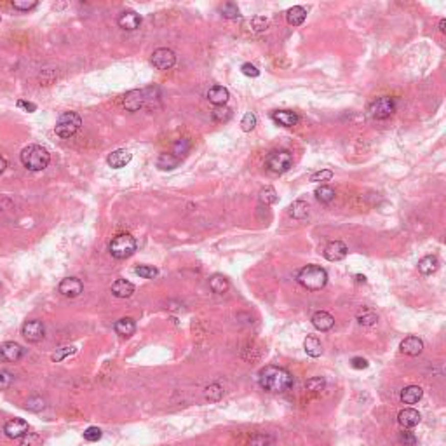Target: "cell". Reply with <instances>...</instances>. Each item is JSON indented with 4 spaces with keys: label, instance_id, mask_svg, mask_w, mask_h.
I'll return each mask as SVG.
<instances>
[{
    "label": "cell",
    "instance_id": "cell-28",
    "mask_svg": "<svg viewBox=\"0 0 446 446\" xmlns=\"http://www.w3.org/2000/svg\"><path fill=\"white\" fill-rule=\"evenodd\" d=\"M303 349L305 352H307V356H311V358H319V356L322 354V345H321V340L317 337H307L303 342Z\"/></svg>",
    "mask_w": 446,
    "mask_h": 446
},
{
    "label": "cell",
    "instance_id": "cell-47",
    "mask_svg": "<svg viewBox=\"0 0 446 446\" xmlns=\"http://www.w3.org/2000/svg\"><path fill=\"white\" fill-rule=\"evenodd\" d=\"M230 115H232V112L227 107H216L213 110V117H215V121H218V122L228 121V119H230Z\"/></svg>",
    "mask_w": 446,
    "mask_h": 446
},
{
    "label": "cell",
    "instance_id": "cell-48",
    "mask_svg": "<svg viewBox=\"0 0 446 446\" xmlns=\"http://www.w3.org/2000/svg\"><path fill=\"white\" fill-rule=\"evenodd\" d=\"M249 446H272V437L258 434V436H254L251 441H249Z\"/></svg>",
    "mask_w": 446,
    "mask_h": 446
},
{
    "label": "cell",
    "instance_id": "cell-11",
    "mask_svg": "<svg viewBox=\"0 0 446 446\" xmlns=\"http://www.w3.org/2000/svg\"><path fill=\"white\" fill-rule=\"evenodd\" d=\"M147 100H148V98H147V91H139V89H134V91L126 92V96H124V100H122V103H124V108L129 110V112H138V110L147 103Z\"/></svg>",
    "mask_w": 446,
    "mask_h": 446
},
{
    "label": "cell",
    "instance_id": "cell-6",
    "mask_svg": "<svg viewBox=\"0 0 446 446\" xmlns=\"http://www.w3.org/2000/svg\"><path fill=\"white\" fill-rule=\"evenodd\" d=\"M265 166L269 171L275 173V175L286 173L293 166V154L290 150H275L267 157Z\"/></svg>",
    "mask_w": 446,
    "mask_h": 446
},
{
    "label": "cell",
    "instance_id": "cell-44",
    "mask_svg": "<svg viewBox=\"0 0 446 446\" xmlns=\"http://www.w3.org/2000/svg\"><path fill=\"white\" fill-rule=\"evenodd\" d=\"M331 178H333V171H330V169H322V171L314 173V175L311 176V181H314V183H324V181H330Z\"/></svg>",
    "mask_w": 446,
    "mask_h": 446
},
{
    "label": "cell",
    "instance_id": "cell-45",
    "mask_svg": "<svg viewBox=\"0 0 446 446\" xmlns=\"http://www.w3.org/2000/svg\"><path fill=\"white\" fill-rule=\"evenodd\" d=\"M84 439L89 441V443H96V441L101 439V429L100 427H89L84 432Z\"/></svg>",
    "mask_w": 446,
    "mask_h": 446
},
{
    "label": "cell",
    "instance_id": "cell-25",
    "mask_svg": "<svg viewBox=\"0 0 446 446\" xmlns=\"http://www.w3.org/2000/svg\"><path fill=\"white\" fill-rule=\"evenodd\" d=\"M307 18V11L303 9L301 6H293L291 9H288L286 12V21L293 27H300L301 23Z\"/></svg>",
    "mask_w": 446,
    "mask_h": 446
},
{
    "label": "cell",
    "instance_id": "cell-32",
    "mask_svg": "<svg viewBox=\"0 0 446 446\" xmlns=\"http://www.w3.org/2000/svg\"><path fill=\"white\" fill-rule=\"evenodd\" d=\"M204 397L207 401H220L223 397V387L220 384H211L204 389Z\"/></svg>",
    "mask_w": 446,
    "mask_h": 446
},
{
    "label": "cell",
    "instance_id": "cell-31",
    "mask_svg": "<svg viewBox=\"0 0 446 446\" xmlns=\"http://www.w3.org/2000/svg\"><path fill=\"white\" fill-rule=\"evenodd\" d=\"M270 27V19L269 18H263V16H254L253 19H249L246 23V28L253 33H258V32H265L267 28Z\"/></svg>",
    "mask_w": 446,
    "mask_h": 446
},
{
    "label": "cell",
    "instance_id": "cell-53",
    "mask_svg": "<svg viewBox=\"0 0 446 446\" xmlns=\"http://www.w3.org/2000/svg\"><path fill=\"white\" fill-rule=\"evenodd\" d=\"M18 107L19 108H25L27 112H35V110H37V105L30 103V101H23V100L18 101Z\"/></svg>",
    "mask_w": 446,
    "mask_h": 446
},
{
    "label": "cell",
    "instance_id": "cell-33",
    "mask_svg": "<svg viewBox=\"0 0 446 446\" xmlns=\"http://www.w3.org/2000/svg\"><path fill=\"white\" fill-rule=\"evenodd\" d=\"M316 199L322 204H328L335 199V190L328 185H321L319 189L316 190Z\"/></svg>",
    "mask_w": 446,
    "mask_h": 446
},
{
    "label": "cell",
    "instance_id": "cell-24",
    "mask_svg": "<svg viewBox=\"0 0 446 446\" xmlns=\"http://www.w3.org/2000/svg\"><path fill=\"white\" fill-rule=\"evenodd\" d=\"M439 269V260L434 256V254H427V256L420 258L418 260V270L420 274L424 275H431Z\"/></svg>",
    "mask_w": 446,
    "mask_h": 446
},
{
    "label": "cell",
    "instance_id": "cell-41",
    "mask_svg": "<svg viewBox=\"0 0 446 446\" xmlns=\"http://www.w3.org/2000/svg\"><path fill=\"white\" fill-rule=\"evenodd\" d=\"M134 272L143 279H154V277H157V274H159V270L152 265H139V267H136Z\"/></svg>",
    "mask_w": 446,
    "mask_h": 446
},
{
    "label": "cell",
    "instance_id": "cell-19",
    "mask_svg": "<svg viewBox=\"0 0 446 446\" xmlns=\"http://www.w3.org/2000/svg\"><path fill=\"white\" fill-rule=\"evenodd\" d=\"M312 324L317 331H330L335 326V317L330 312L317 311L312 316Z\"/></svg>",
    "mask_w": 446,
    "mask_h": 446
},
{
    "label": "cell",
    "instance_id": "cell-15",
    "mask_svg": "<svg viewBox=\"0 0 446 446\" xmlns=\"http://www.w3.org/2000/svg\"><path fill=\"white\" fill-rule=\"evenodd\" d=\"M133 159V154L126 148H119V150H113L112 154L107 157V162L112 169H122L126 168L127 164Z\"/></svg>",
    "mask_w": 446,
    "mask_h": 446
},
{
    "label": "cell",
    "instance_id": "cell-52",
    "mask_svg": "<svg viewBox=\"0 0 446 446\" xmlns=\"http://www.w3.org/2000/svg\"><path fill=\"white\" fill-rule=\"evenodd\" d=\"M350 366L354 369H364V368H368V361L364 358H352Z\"/></svg>",
    "mask_w": 446,
    "mask_h": 446
},
{
    "label": "cell",
    "instance_id": "cell-36",
    "mask_svg": "<svg viewBox=\"0 0 446 446\" xmlns=\"http://www.w3.org/2000/svg\"><path fill=\"white\" fill-rule=\"evenodd\" d=\"M189 150H190V142L186 138H181V139H178L175 145H173V152H171V154L175 155L176 159H180L181 155L189 154Z\"/></svg>",
    "mask_w": 446,
    "mask_h": 446
},
{
    "label": "cell",
    "instance_id": "cell-14",
    "mask_svg": "<svg viewBox=\"0 0 446 446\" xmlns=\"http://www.w3.org/2000/svg\"><path fill=\"white\" fill-rule=\"evenodd\" d=\"M4 432L11 439H19L25 434H28V422H25L23 418H12L4 426Z\"/></svg>",
    "mask_w": 446,
    "mask_h": 446
},
{
    "label": "cell",
    "instance_id": "cell-56",
    "mask_svg": "<svg viewBox=\"0 0 446 446\" xmlns=\"http://www.w3.org/2000/svg\"><path fill=\"white\" fill-rule=\"evenodd\" d=\"M0 21H2V18H0Z\"/></svg>",
    "mask_w": 446,
    "mask_h": 446
},
{
    "label": "cell",
    "instance_id": "cell-18",
    "mask_svg": "<svg viewBox=\"0 0 446 446\" xmlns=\"http://www.w3.org/2000/svg\"><path fill=\"white\" fill-rule=\"evenodd\" d=\"M399 349H401L403 354L406 356H418L422 354L424 350V342L420 340L418 337H406L405 340L401 342V345H399Z\"/></svg>",
    "mask_w": 446,
    "mask_h": 446
},
{
    "label": "cell",
    "instance_id": "cell-2",
    "mask_svg": "<svg viewBox=\"0 0 446 446\" xmlns=\"http://www.w3.org/2000/svg\"><path fill=\"white\" fill-rule=\"evenodd\" d=\"M296 281H298L305 290L309 291H319L328 283V272L322 267L317 265H307L298 270L296 274Z\"/></svg>",
    "mask_w": 446,
    "mask_h": 446
},
{
    "label": "cell",
    "instance_id": "cell-40",
    "mask_svg": "<svg viewBox=\"0 0 446 446\" xmlns=\"http://www.w3.org/2000/svg\"><path fill=\"white\" fill-rule=\"evenodd\" d=\"M254 126H256V115H254L253 112L244 113L243 121H241V129H243L244 133H251Z\"/></svg>",
    "mask_w": 446,
    "mask_h": 446
},
{
    "label": "cell",
    "instance_id": "cell-9",
    "mask_svg": "<svg viewBox=\"0 0 446 446\" xmlns=\"http://www.w3.org/2000/svg\"><path fill=\"white\" fill-rule=\"evenodd\" d=\"M21 335H23L28 342L37 343V342H40V340L44 338L45 328H44V324H42V321H39V319L27 321L23 324V328H21Z\"/></svg>",
    "mask_w": 446,
    "mask_h": 446
},
{
    "label": "cell",
    "instance_id": "cell-42",
    "mask_svg": "<svg viewBox=\"0 0 446 446\" xmlns=\"http://www.w3.org/2000/svg\"><path fill=\"white\" fill-rule=\"evenodd\" d=\"M27 410H30V411H42L45 408V401L44 399H42L40 396H33V397H30L28 401H27Z\"/></svg>",
    "mask_w": 446,
    "mask_h": 446
},
{
    "label": "cell",
    "instance_id": "cell-55",
    "mask_svg": "<svg viewBox=\"0 0 446 446\" xmlns=\"http://www.w3.org/2000/svg\"><path fill=\"white\" fill-rule=\"evenodd\" d=\"M444 27H446V21H444V19H441V21H439V32H441V33H444V32H446V28H444Z\"/></svg>",
    "mask_w": 446,
    "mask_h": 446
},
{
    "label": "cell",
    "instance_id": "cell-5",
    "mask_svg": "<svg viewBox=\"0 0 446 446\" xmlns=\"http://www.w3.org/2000/svg\"><path fill=\"white\" fill-rule=\"evenodd\" d=\"M82 126V119L77 115L75 112H65L58 117L56 126H54V133H56L59 138H72V136L77 134V131Z\"/></svg>",
    "mask_w": 446,
    "mask_h": 446
},
{
    "label": "cell",
    "instance_id": "cell-37",
    "mask_svg": "<svg viewBox=\"0 0 446 446\" xmlns=\"http://www.w3.org/2000/svg\"><path fill=\"white\" fill-rule=\"evenodd\" d=\"M222 16H223V18H227V19H237V18H239L241 12H239V7H237V4H233V2L223 4Z\"/></svg>",
    "mask_w": 446,
    "mask_h": 446
},
{
    "label": "cell",
    "instance_id": "cell-23",
    "mask_svg": "<svg viewBox=\"0 0 446 446\" xmlns=\"http://www.w3.org/2000/svg\"><path fill=\"white\" fill-rule=\"evenodd\" d=\"M422 394H424L422 387H418V385H408V387L401 390V401L405 403V405H415V403H418L420 399H422Z\"/></svg>",
    "mask_w": 446,
    "mask_h": 446
},
{
    "label": "cell",
    "instance_id": "cell-16",
    "mask_svg": "<svg viewBox=\"0 0 446 446\" xmlns=\"http://www.w3.org/2000/svg\"><path fill=\"white\" fill-rule=\"evenodd\" d=\"M420 420H422V417H420V413L417 410H413V408H406V410L399 411L397 415V422L403 429H413L415 426H418Z\"/></svg>",
    "mask_w": 446,
    "mask_h": 446
},
{
    "label": "cell",
    "instance_id": "cell-7",
    "mask_svg": "<svg viewBox=\"0 0 446 446\" xmlns=\"http://www.w3.org/2000/svg\"><path fill=\"white\" fill-rule=\"evenodd\" d=\"M394 112H396V101H394V98H389V96L377 98L368 107V113L373 119H387L392 115Z\"/></svg>",
    "mask_w": 446,
    "mask_h": 446
},
{
    "label": "cell",
    "instance_id": "cell-35",
    "mask_svg": "<svg viewBox=\"0 0 446 446\" xmlns=\"http://www.w3.org/2000/svg\"><path fill=\"white\" fill-rule=\"evenodd\" d=\"M178 164H180V159H176L173 154H162L157 160V166L160 169H175Z\"/></svg>",
    "mask_w": 446,
    "mask_h": 446
},
{
    "label": "cell",
    "instance_id": "cell-1",
    "mask_svg": "<svg viewBox=\"0 0 446 446\" xmlns=\"http://www.w3.org/2000/svg\"><path fill=\"white\" fill-rule=\"evenodd\" d=\"M258 384L263 390L272 394L286 392L293 385V375L288 369L279 366H265L258 373Z\"/></svg>",
    "mask_w": 446,
    "mask_h": 446
},
{
    "label": "cell",
    "instance_id": "cell-43",
    "mask_svg": "<svg viewBox=\"0 0 446 446\" xmlns=\"http://www.w3.org/2000/svg\"><path fill=\"white\" fill-rule=\"evenodd\" d=\"M12 7H14L16 11L28 12L30 9L37 7V2L35 0H12Z\"/></svg>",
    "mask_w": 446,
    "mask_h": 446
},
{
    "label": "cell",
    "instance_id": "cell-8",
    "mask_svg": "<svg viewBox=\"0 0 446 446\" xmlns=\"http://www.w3.org/2000/svg\"><path fill=\"white\" fill-rule=\"evenodd\" d=\"M175 63H176V54L168 48H160L154 51V54H152V65H154L157 70H169V68L175 66Z\"/></svg>",
    "mask_w": 446,
    "mask_h": 446
},
{
    "label": "cell",
    "instance_id": "cell-49",
    "mask_svg": "<svg viewBox=\"0 0 446 446\" xmlns=\"http://www.w3.org/2000/svg\"><path fill=\"white\" fill-rule=\"evenodd\" d=\"M241 72H243L246 77H253V79L260 75V70H258L254 65H251V63H244V65L241 66Z\"/></svg>",
    "mask_w": 446,
    "mask_h": 446
},
{
    "label": "cell",
    "instance_id": "cell-38",
    "mask_svg": "<svg viewBox=\"0 0 446 446\" xmlns=\"http://www.w3.org/2000/svg\"><path fill=\"white\" fill-rule=\"evenodd\" d=\"M75 347L74 345H65V347H59V349H56V352H54L53 356H51V359L54 361V363H59V361H63L65 358H68V356L75 354Z\"/></svg>",
    "mask_w": 446,
    "mask_h": 446
},
{
    "label": "cell",
    "instance_id": "cell-3",
    "mask_svg": "<svg viewBox=\"0 0 446 446\" xmlns=\"http://www.w3.org/2000/svg\"><path fill=\"white\" fill-rule=\"evenodd\" d=\"M21 162L30 171H42L51 162V155L44 147L40 145H28L21 152Z\"/></svg>",
    "mask_w": 446,
    "mask_h": 446
},
{
    "label": "cell",
    "instance_id": "cell-46",
    "mask_svg": "<svg viewBox=\"0 0 446 446\" xmlns=\"http://www.w3.org/2000/svg\"><path fill=\"white\" fill-rule=\"evenodd\" d=\"M12 380H14L12 373H9L7 369H0V390L9 389L12 385Z\"/></svg>",
    "mask_w": 446,
    "mask_h": 446
},
{
    "label": "cell",
    "instance_id": "cell-30",
    "mask_svg": "<svg viewBox=\"0 0 446 446\" xmlns=\"http://www.w3.org/2000/svg\"><path fill=\"white\" fill-rule=\"evenodd\" d=\"M356 317H358L359 324H363V326H373L377 321H379V316L375 314V311H371V309H368V307L359 309L358 314H356Z\"/></svg>",
    "mask_w": 446,
    "mask_h": 446
},
{
    "label": "cell",
    "instance_id": "cell-22",
    "mask_svg": "<svg viewBox=\"0 0 446 446\" xmlns=\"http://www.w3.org/2000/svg\"><path fill=\"white\" fill-rule=\"evenodd\" d=\"M112 293L117 298H129L134 293V284L126 281V279H117V281L112 284Z\"/></svg>",
    "mask_w": 446,
    "mask_h": 446
},
{
    "label": "cell",
    "instance_id": "cell-17",
    "mask_svg": "<svg viewBox=\"0 0 446 446\" xmlns=\"http://www.w3.org/2000/svg\"><path fill=\"white\" fill-rule=\"evenodd\" d=\"M117 23H119V27H121L122 30L133 32V30L139 28V25H142V16H139L138 12H134V11H126V12H122V14L119 16Z\"/></svg>",
    "mask_w": 446,
    "mask_h": 446
},
{
    "label": "cell",
    "instance_id": "cell-4",
    "mask_svg": "<svg viewBox=\"0 0 446 446\" xmlns=\"http://www.w3.org/2000/svg\"><path fill=\"white\" fill-rule=\"evenodd\" d=\"M136 248H138V243H136V239L131 233H119L108 244L110 254L113 258H117V260L129 258L136 251Z\"/></svg>",
    "mask_w": 446,
    "mask_h": 446
},
{
    "label": "cell",
    "instance_id": "cell-12",
    "mask_svg": "<svg viewBox=\"0 0 446 446\" xmlns=\"http://www.w3.org/2000/svg\"><path fill=\"white\" fill-rule=\"evenodd\" d=\"M347 253H349V248H347L345 243H342V241H331V243L326 244L324 251H322V254H324V258L328 262L343 260V258L347 256Z\"/></svg>",
    "mask_w": 446,
    "mask_h": 446
},
{
    "label": "cell",
    "instance_id": "cell-50",
    "mask_svg": "<svg viewBox=\"0 0 446 446\" xmlns=\"http://www.w3.org/2000/svg\"><path fill=\"white\" fill-rule=\"evenodd\" d=\"M40 443V439H39V436L37 434H25L23 436V439H21V444L19 446H37Z\"/></svg>",
    "mask_w": 446,
    "mask_h": 446
},
{
    "label": "cell",
    "instance_id": "cell-10",
    "mask_svg": "<svg viewBox=\"0 0 446 446\" xmlns=\"http://www.w3.org/2000/svg\"><path fill=\"white\" fill-rule=\"evenodd\" d=\"M82 290H84V284L77 277L63 279L58 286V291L61 293L63 296H66V298H77L80 293H82Z\"/></svg>",
    "mask_w": 446,
    "mask_h": 446
},
{
    "label": "cell",
    "instance_id": "cell-20",
    "mask_svg": "<svg viewBox=\"0 0 446 446\" xmlns=\"http://www.w3.org/2000/svg\"><path fill=\"white\" fill-rule=\"evenodd\" d=\"M272 119L283 127H293L298 124V115L291 110H277V112L272 113Z\"/></svg>",
    "mask_w": 446,
    "mask_h": 446
},
{
    "label": "cell",
    "instance_id": "cell-27",
    "mask_svg": "<svg viewBox=\"0 0 446 446\" xmlns=\"http://www.w3.org/2000/svg\"><path fill=\"white\" fill-rule=\"evenodd\" d=\"M209 288H211V291L216 293V295H223V293L228 291V288H230V283H228V279L225 277V275L215 274L213 277L209 279Z\"/></svg>",
    "mask_w": 446,
    "mask_h": 446
},
{
    "label": "cell",
    "instance_id": "cell-51",
    "mask_svg": "<svg viewBox=\"0 0 446 446\" xmlns=\"http://www.w3.org/2000/svg\"><path fill=\"white\" fill-rule=\"evenodd\" d=\"M401 441H403V443H405L406 446H413L415 443H417V437L411 434L410 431H403V432H401Z\"/></svg>",
    "mask_w": 446,
    "mask_h": 446
},
{
    "label": "cell",
    "instance_id": "cell-21",
    "mask_svg": "<svg viewBox=\"0 0 446 446\" xmlns=\"http://www.w3.org/2000/svg\"><path fill=\"white\" fill-rule=\"evenodd\" d=\"M228 98H230V95H228L227 87H223V86H213L209 91H207V100H209L215 107H225Z\"/></svg>",
    "mask_w": 446,
    "mask_h": 446
},
{
    "label": "cell",
    "instance_id": "cell-34",
    "mask_svg": "<svg viewBox=\"0 0 446 446\" xmlns=\"http://www.w3.org/2000/svg\"><path fill=\"white\" fill-rule=\"evenodd\" d=\"M279 201V195L275 192V189L272 186H265V189L260 192V202L265 204V206H270V204H275Z\"/></svg>",
    "mask_w": 446,
    "mask_h": 446
},
{
    "label": "cell",
    "instance_id": "cell-13",
    "mask_svg": "<svg viewBox=\"0 0 446 446\" xmlns=\"http://www.w3.org/2000/svg\"><path fill=\"white\" fill-rule=\"evenodd\" d=\"M25 356V349L16 342H6L0 345V358L9 363H18Z\"/></svg>",
    "mask_w": 446,
    "mask_h": 446
},
{
    "label": "cell",
    "instance_id": "cell-26",
    "mask_svg": "<svg viewBox=\"0 0 446 446\" xmlns=\"http://www.w3.org/2000/svg\"><path fill=\"white\" fill-rule=\"evenodd\" d=\"M113 328H115V333L117 335H121V337H131V335H134V331H136V324H134V321L131 319V317H122V319H119L117 322H115V326H113Z\"/></svg>",
    "mask_w": 446,
    "mask_h": 446
},
{
    "label": "cell",
    "instance_id": "cell-29",
    "mask_svg": "<svg viewBox=\"0 0 446 446\" xmlns=\"http://www.w3.org/2000/svg\"><path fill=\"white\" fill-rule=\"evenodd\" d=\"M309 209H311V207H309V204L305 201H295L290 206L288 213H290L291 218H295V220H303L309 216Z\"/></svg>",
    "mask_w": 446,
    "mask_h": 446
},
{
    "label": "cell",
    "instance_id": "cell-54",
    "mask_svg": "<svg viewBox=\"0 0 446 446\" xmlns=\"http://www.w3.org/2000/svg\"><path fill=\"white\" fill-rule=\"evenodd\" d=\"M6 168H7V160L4 159L2 155H0V175H2V173L6 171Z\"/></svg>",
    "mask_w": 446,
    "mask_h": 446
},
{
    "label": "cell",
    "instance_id": "cell-39",
    "mask_svg": "<svg viewBox=\"0 0 446 446\" xmlns=\"http://www.w3.org/2000/svg\"><path fill=\"white\" fill-rule=\"evenodd\" d=\"M305 387H307V390H311V392H321V390H324L326 387V380L322 379V377H312V379L307 380Z\"/></svg>",
    "mask_w": 446,
    "mask_h": 446
}]
</instances>
